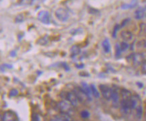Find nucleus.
<instances>
[{"mask_svg":"<svg viewBox=\"0 0 146 121\" xmlns=\"http://www.w3.org/2000/svg\"><path fill=\"white\" fill-rule=\"evenodd\" d=\"M111 100L113 101V104L114 106H115V108L119 107V104H121V102H119V94L117 90H113Z\"/></svg>","mask_w":146,"mask_h":121,"instance_id":"9d476101","label":"nucleus"},{"mask_svg":"<svg viewBox=\"0 0 146 121\" xmlns=\"http://www.w3.org/2000/svg\"><path fill=\"white\" fill-rule=\"evenodd\" d=\"M55 15L56 18L61 22H66L70 18V14L66 9L63 7H59L55 11Z\"/></svg>","mask_w":146,"mask_h":121,"instance_id":"f257e3e1","label":"nucleus"},{"mask_svg":"<svg viewBox=\"0 0 146 121\" xmlns=\"http://www.w3.org/2000/svg\"><path fill=\"white\" fill-rule=\"evenodd\" d=\"M23 36H24V35H23ZM21 36V35H18V40H21V38H22V36Z\"/></svg>","mask_w":146,"mask_h":121,"instance_id":"58836bf2","label":"nucleus"},{"mask_svg":"<svg viewBox=\"0 0 146 121\" xmlns=\"http://www.w3.org/2000/svg\"><path fill=\"white\" fill-rule=\"evenodd\" d=\"M140 28H141V32H145L146 31V24L142 23L140 24Z\"/></svg>","mask_w":146,"mask_h":121,"instance_id":"72a5a7b5","label":"nucleus"},{"mask_svg":"<svg viewBox=\"0 0 146 121\" xmlns=\"http://www.w3.org/2000/svg\"><path fill=\"white\" fill-rule=\"evenodd\" d=\"M18 94V90H16V89H12V90H11L10 91V92H9V96H10V98L16 96Z\"/></svg>","mask_w":146,"mask_h":121,"instance_id":"cd10ccee","label":"nucleus"},{"mask_svg":"<svg viewBox=\"0 0 146 121\" xmlns=\"http://www.w3.org/2000/svg\"><path fill=\"white\" fill-rule=\"evenodd\" d=\"M137 5V2L136 1H133L130 3H127V4H123L121 5V8L123 10H127V9H131L136 7Z\"/></svg>","mask_w":146,"mask_h":121,"instance_id":"dca6fc26","label":"nucleus"},{"mask_svg":"<svg viewBox=\"0 0 146 121\" xmlns=\"http://www.w3.org/2000/svg\"><path fill=\"white\" fill-rule=\"evenodd\" d=\"M90 88H91V90H92V95L94 96L96 98H100V93L97 90V88L96 87L94 84H91L90 85Z\"/></svg>","mask_w":146,"mask_h":121,"instance_id":"a211bd4d","label":"nucleus"},{"mask_svg":"<svg viewBox=\"0 0 146 121\" xmlns=\"http://www.w3.org/2000/svg\"><path fill=\"white\" fill-rule=\"evenodd\" d=\"M121 46H120L119 44H115V57H119L120 55H121Z\"/></svg>","mask_w":146,"mask_h":121,"instance_id":"412c9836","label":"nucleus"},{"mask_svg":"<svg viewBox=\"0 0 146 121\" xmlns=\"http://www.w3.org/2000/svg\"><path fill=\"white\" fill-rule=\"evenodd\" d=\"M135 111H136L135 115L137 118L138 119H141L142 117V115H143V107H142V104L137 108Z\"/></svg>","mask_w":146,"mask_h":121,"instance_id":"aec40b11","label":"nucleus"},{"mask_svg":"<svg viewBox=\"0 0 146 121\" xmlns=\"http://www.w3.org/2000/svg\"><path fill=\"white\" fill-rule=\"evenodd\" d=\"M82 87L84 91V92L86 93V94L87 95L88 98L90 101H91L92 100V90L90 88V85L89 86V85L86 82H84V81H82L81 82Z\"/></svg>","mask_w":146,"mask_h":121,"instance_id":"1a4fd4ad","label":"nucleus"},{"mask_svg":"<svg viewBox=\"0 0 146 121\" xmlns=\"http://www.w3.org/2000/svg\"><path fill=\"white\" fill-rule=\"evenodd\" d=\"M129 20H130L129 18H127V19H125V20H123V21L122 22V23H121V25H120V27H121V28L124 27L126 25V24H127V22H128L129 21Z\"/></svg>","mask_w":146,"mask_h":121,"instance_id":"7c9ffc66","label":"nucleus"},{"mask_svg":"<svg viewBox=\"0 0 146 121\" xmlns=\"http://www.w3.org/2000/svg\"><path fill=\"white\" fill-rule=\"evenodd\" d=\"M38 20L41 23L48 25L50 24V15L49 12L46 10H41L38 14Z\"/></svg>","mask_w":146,"mask_h":121,"instance_id":"20e7f679","label":"nucleus"},{"mask_svg":"<svg viewBox=\"0 0 146 121\" xmlns=\"http://www.w3.org/2000/svg\"><path fill=\"white\" fill-rule=\"evenodd\" d=\"M31 121H40L39 116L36 113H33L31 116Z\"/></svg>","mask_w":146,"mask_h":121,"instance_id":"c85d7f7f","label":"nucleus"},{"mask_svg":"<svg viewBox=\"0 0 146 121\" xmlns=\"http://www.w3.org/2000/svg\"><path fill=\"white\" fill-rule=\"evenodd\" d=\"M49 121H57V120H56L55 118V119H50Z\"/></svg>","mask_w":146,"mask_h":121,"instance_id":"ea45409f","label":"nucleus"},{"mask_svg":"<svg viewBox=\"0 0 146 121\" xmlns=\"http://www.w3.org/2000/svg\"><path fill=\"white\" fill-rule=\"evenodd\" d=\"M135 18L136 19H141V18H143L144 17V16H145V10H143V9H141L140 8L139 10H137L135 12Z\"/></svg>","mask_w":146,"mask_h":121,"instance_id":"f3484780","label":"nucleus"},{"mask_svg":"<svg viewBox=\"0 0 146 121\" xmlns=\"http://www.w3.org/2000/svg\"><path fill=\"white\" fill-rule=\"evenodd\" d=\"M73 92L74 93L75 95H76L80 102H82L86 101V100H89L87 95L86 94L85 92H84V91L83 90V89H82V87H75L74 91H73Z\"/></svg>","mask_w":146,"mask_h":121,"instance_id":"39448f33","label":"nucleus"},{"mask_svg":"<svg viewBox=\"0 0 146 121\" xmlns=\"http://www.w3.org/2000/svg\"><path fill=\"white\" fill-rule=\"evenodd\" d=\"M121 36L125 40V42H129L132 40L133 38V35L131 32L125 30L121 32Z\"/></svg>","mask_w":146,"mask_h":121,"instance_id":"9b49d317","label":"nucleus"},{"mask_svg":"<svg viewBox=\"0 0 146 121\" xmlns=\"http://www.w3.org/2000/svg\"><path fill=\"white\" fill-rule=\"evenodd\" d=\"M64 98H65V99H66L67 101L72 104V106H78L79 100H78V98H77L74 92H65Z\"/></svg>","mask_w":146,"mask_h":121,"instance_id":"423d86ee","label":"nucleus"},{"mask_svg":"<svg viewBox=\"0 0 146 121\" xmlns=\"http://www.w3.org/2000/svg\"><path fill=\"white\" fill-rule=\"evenodd\" d=\"M130 57H131V59L133 63L135 66L141 65L144 61L143 56L141 53H133L131 55Z\"/></svg>","mask_w":146,"mask_h":121,"instance_id":"0eeeda50","label":"nucleus"},{"mask_svg":"<svg viewBox=\"0 0 146 121\" xmlns=\"http://www.w3.org/2000/svg\"><path fill=\"white\" fill-rule=\"evenodd\" d=\"M58 107L63 114L69 115L72 110V105L70 102H67L65 100H62V101L59 102L58 104Z\"/></svg>","mask_w":146,"mask_h":121,"instance_id":"f03ea898","label":"nucleus"},{"mask_svg":"<svg viewBox=\"0 0 146 121\" xmlns=\"http://www.w3.org/2000/svg\"><path fill=\"white\" fill-rule=\"evenodd\" d=\"M2 66L3 67H6L7 69H12L13 68V65H10V64H3L2 65Z\"/></svg>","mask_w":146,"mask_h":121,"instance_id":"e433bc0d","label":"nucleus"},{"mask_svg":"<svg viewBox=\"0 0 146 121\" xmlns=\"http://www.w3.org/2000/svg\"><path fill=\"white\" fill-rule=\"evenodd\" d=\"M57 121H71L68 114H63L61 116H57L55 117Z\"/></svg>","mask_w":146,"mask_h":121,"instance_id":"6ab92c4d","label":"nucleus"},{"mask_svg":"<svg viewBox=\"0 0 146 121\" xmlns=\"http://www.w3.org/2000/svg\"><path fill=\"white\" fill-rule=\"evenodd\" d=\"M10 55L12 57H16L17 53H16V50H13V51H11L10 53Z\"/></svg>","mask_w":146,"mask_h":121,"instance_id":"f704fd0d","label":"nucleus"},{"mask_svg":"<svg viewBox=\"0 0 146 121\" xmlns=\"http://www.w3.org/2000/svg\"><path fill=\"white\" fill-rule=\"evenodd\" d=\"M102 46L103 48V50L106 53H108L110 51V41L108 40V38H105L104 40L102 41Z\"/></svg>","mask_w":146,"mask_h":121,"instance_id":"ddd939ff","label":"nucleus"},{"mask_svg":"<svg viewBox=\"0 0 146 121\" xmlns=\"http://www.w3.org/2000/svg\"><path fill=\"white\" fill-rule=\"evenodd\" d=\"M120 25L119 24H116L115 26L114 27V29H113V34H112V35H113V37L114 38H115L116 37H117V31L119 30V28H120Z\"/></svg>","mask_w":146,"mask_h":121,"instance_id":"bb28decb","label":"nucleus"},{"mask_svg":"<svg viewBox=\"0 0 146 121\" xmlns=\"http://www.w3.org/2000/svg\"><path fill=\"white\" fill-rule=\"evenodd\" d=\"M80 53H81V49H80L79 46L77 45V44L73 45L72 46V48H70L71 57H72V58H74V57H76L77 55H80Z\"/></svg>","mask_w":146,"mask_h":121,"instance_id":"f8f14e48","label":"nucleus"},{"mask_svg":"<svg viewBox=\"0 0 146 121\" xmlns=\"http://www.w3.org/2000/svg\"><path fill=\"white\" fill-rule=\"evenodd\" d=\"M60 63V65H61V67H62L64 69L65 71H70V67H69L68 64L66 62H61L59 63Z\"/></svg>","mask_w":146,"mask_h":121,"instance_id":"a878e982","label":"nucleus"},{"mask_svg":"<svg viewBox=\"0 0 146 121\" xmlns=\"http://www.w3.org/2000/svg\"><path fill=\"white\" fill-rule=\"evenodd\" d=\"M90 116V114L88 110H83L81 112V117L84 119H87Z\"/></svg>","mask_w":146,"mask_h":121,"instance_id":"b1692460","label":"nucleus"},{"mask_svg":"<svg viewBox=\"0 0 146 121\" xmlns=\"http://www.w3.org/2000/svg\"><path fill=\"white\" fill-rule=\"evenodd\" d=\"M121 96H122L123 99L127 100L130 99L133 95L129 90H126V89H123V90H121Z\"/></svg>","mask_w":146,"mask_h":121,"instance_id":"2eb2a0df","label":"nucleus"},{"mask_svg":"<svg viewBox=\"0 0 146 121\" xmlns=\"http://www.w3.org/2000/svg\"><path fill=\"white\" fill-rule=\"evenodd\" d=\"M3 121H17L16 116L12 111L5 112L2 116Z\"/></svg>","mask_w":146,"mask_h":121,"instance_id":"6e6552de","label":"nucleus"},{"mask_svg":"<svg viewBox=\"0 0 146 121\" xmlns=\"http://www.w3.org/2000/svg\"><path fill=\"white\" fill-rule=\"evenodd\" d=\"M136 84L138 86V87H139V88H142V87H143V83H142L141 82H139V81L137 82Z\"/></svg>","mask_w":146,"mask_h":121,"instance_id":"4c0bfd02","label":"nucleus"},{"mask_svg":"<svg viewBox=\"0 0 146 121\" xmlns=\"http://www.w3.org/2000/svg\"><path fill=\"white\" fill-rule=\"evenodd\" d=\"M24 17L23 14H18V16L16 17L15 22H16V23H22V22H24Z\"/></svg>","mask_w":146,"mask_h":121,"instance_id":"5701e85b","label":"nucleus"},{"mask_svg":"<svg viewBox=\"0 0 146 121\" xmlns=\"http://www.w3.org/2000/svg\"><path fill=\"white\" fill-rule=\"evenodd\" d=\"M99 89H100L104 98H105L107 100H110L111 99L112 93H113V89L111 87H110L106 85L100 84L99 85Z\"/></svg>","mask_w":146,"mask_h":121,"instance_id":"7ed1b4c3","label":"nucleus"},{"mask_svg":"<svg viewBox=\"0 0 146 121\" xmlns=\"http://www.w3.org/2000/svg\"><path fill=\"white\" fill-rule=\"evenodd\" d=\"M141 71L143 73L146 74V61H144L141 64Z\"/></svg>","mask_w":146,"mask_h":121,"instance_id":"c756f323","label":"nucleus"},{"mask_svg":"<svg viewBox=\"0 0 146 121\" xmlns=\"http://www.w3.org/2000/svg\"><path fill=\"white\" fill-rule=\"evenodd\" d=\"M120 46H121V51H125L127 48L129 47V44L127 42H122L120 44Z\"/></svg>","mask_w":146,"mask_h":121,"instance_id":"393cba45","label":"nucleus"},{"mask_svg":"<svg viewBox=\"0 0 146 121\" xmlns=\"http://www.w3.org/2000/svg\"><path fill=\"white\" fill-rule=\"evenodd\" d=\"M89 13H90L92 14H96L99 13L98 10H96V9H94V8H90V10H89Z\"/></svg>","mask_w":146,"mask_h":121,"instance_id":"473e14b6","label":"nucleus"},{"mask_svg":"<svg viewBox=\"0 0 146 121\" xmlns=\"http://www.w3.org/2000/svg\"><path fill=\"white\" fill-rule=\"evenodd\" d=\"M84 64L83 63H81V64H76V67L78 68V69H83L84 67Z\"/></svg>","mask_w":146,"mask_h":121,"instance_id":"c9c22d12","label":"nucleus"},{"mask_svg":"<svg viewBox=\"0 0 146 121\" xmlns=\"http://www.w3.org/2000/svg\"><path fill=\"white\" fill-rule=\"evenodd\" d=\"M79 75L80 76H82V77H89L90 76V74L88 73L87 72H84V71H81L79 73Z\"/></svg>","mask_w":146,"mask_h":121,"instance_id":"2f4dec72","label":"nucleus"},{"mask_svg":"<svg viewBox=\"0 0 146 121\" xmlns=\"http://www.w3.org/2000/svg\"><path fill=\"white\" fill-rule=\"evenodd\" d=\"M48 41H49L48 36V35H44V36L40 37V38L36 40V44H40V45H42V46H44L48 44Z\"/></svg>","mask_w":146,"mask_h":121,"instance_id":"4468645a","label":"nucleus"},{"mask_svg":"<svg viewBox=\"0 0 146 121\" xmlns=\"http://www.w3.org/2000/svg\"><path fill=\"white\" fill-rule=\"evenodd\" d=\"M83 29L81 28H79L73 29L72 30H70V34L72 35H76L78 34H81V33L83 32Z\"/></svg>","mask_w":146,"mask_h":121,"instance_id":"4be33fe9","label":"nucleus"}]
</instances>
